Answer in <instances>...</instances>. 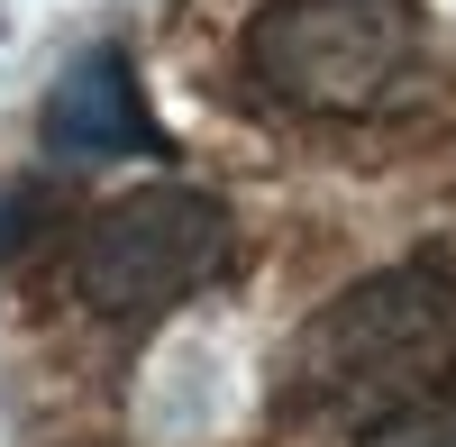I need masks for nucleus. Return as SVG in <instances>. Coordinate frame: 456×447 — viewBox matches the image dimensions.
<instances>
[{"label": "nucleus", "instance_id": "obj_1", "mask_svg": "<svg viewBox=\"0 0 456 447\" xmlns=\"http://www.w3.org/2000/svg\"><path fill=\"white\" fill-rule=\"evenodd\" d=\"M283 393L320 420H347L356 438L374 420L420 411V402H447L456 393V274L393 265L320 302L292 338Z\"/></svg>", "mask_w": 456, "mask_h": 447}, {"label": "nucleus", "instance_id": "obj_2", "mask_svg": "<svg viewBox=\"0 0 456 447\" xmlns=\"http://www.w3.org/2000/svg\"><path fill=\"white\" fill-rule=\"evenodd\" d=\"M256 83L311 119H384L420 83V0H265L247 28Z\"/></svg>", "mask_w": 456, "mask_h": 447}, {"label": "nucleus", "instance_id": "obj_3", "mask_svg": "<svg viewBox=\"0 0 456 447\" xmlns=\"http://www.w3.org/2000/svg\"><path fill=\"white\" fill-rule=\"evenodd\" d=\"M238 256V229L228 210L192 183H146V192H119L83 238H73V292L110 320H146L228 274Z\"/></svg>", "mask_w": 456, "mask_h": 447}, {"label": "nucleus", "instance_id": "obj_4", "mask_svg": "<svg viewBox=\"0 0 456 447\" xmlns=\"http://www.w3.org/2000/svg\"><path fill=\"white\" fill-rule=\"evenodd\" d=\"M46 146L55 156H165V128L146 119V92L128 55H83L46 101Z\"/></svg>", "mask_w": 456, "mask_h": 447}, {"label": "nucleus", "instance_id": "obj_5", "mask_svg": "<svg viewBox=\"0 0 456 447\" xmlns=\"http://www.w3.org/2000/svg\"><path fill=\"white\" fill-rule=\"evenodd\" d=\"M356 447H456V393L420 402V411H402V420H374Z\"/></svg>", "mask_w": 456, "mask_h": 447}, {"label": "nucleus", "instance_id": "obj_6", "mask_svg": "<svg viewBox=\"0 0 456 447\" xmlns=\"http://www.w3.org/2000/svg\"><path fill=\"white\" fill-rule=\"evenodd\" d=\"M37 229H46V192L37 183H0V256H19Z\"/></svg>", "mask_w": 456, "mask_h": 447}]
</instances>
